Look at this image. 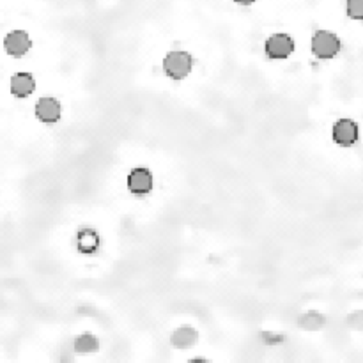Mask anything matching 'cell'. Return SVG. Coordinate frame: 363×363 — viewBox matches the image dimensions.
Masks as SVG:
<instances>
[{
	"mask_svg": "<svg viewBox=\"0 0 363 363\" xmlns=\"http://www.w3.org/2000/svg\"><path fill=\"white\" fill-rule=\"evenodd\" d=\"M77 245H78V250H80L82 253L96 252L99 246L98 232H94L92 229H84V231L78 232Z\"/></svg>",
	"mask_w": 363,
	"mask_h": 363,
	"instance_id": "30bf717a",
	"label": "cell"
},
{
	"mask_svg": "<svg viewBox=\"0 0 363 363\" xmlns=\"http://www.w3.org/2000/svg\"><path fill=\"white\" fill-rule=\"evenodd\" d=\"M234 2H238V4H243V6H250L253 4L255 0H234Z\"/></svg>",
	"mask_w": 363,
	"mask_h": 363,
	"instance_id": "4fadbf2b",
	"label": "cell"
},
{
	"mask_svg": "<svg viewBox=\"0 0 363 363\" xmlns=\"http://www.w3.org/2000/svg\"><path fill=\"white\" fill-rule=\"evenodd\" d=\"M170 340H172V345H176V348L186 349L197 344L198 333L190 326L177 328V330L172 333V338H170Z\"/></svg>",
	"mask_w": 363,
	"mask_h": 363,
	"instance_id": "9c48e42d",
	"label": "cell"
},
{
	"mask_svg": "<svg viewBox=\"0 0 363 363\" xmlns=\"http://www.w3.org/2000/svg\"><path fill=\"white\" fill-rule=\"evenodd\" d=\"M98 348H99V342L89 333L82 335V337H78L77 340H75V351L82 352V355H85V352L98 351Z\"/></svg>",
	"mask_w": 363,
	"mask_h": 363,
	"instance_id": "8fae6325",
	"label": "cell"
},
{
	"mask_svg": "<svg viewBox=\"0 0 363 363\" xmlns=\"http://www.w3.org/2000/svg\"><path fill=\"white\" fill-rule=\"evenodd\" d=\"M128 188L135 195L149 193L153 190V176L147 169H135L128 176Z\"/></svg>",
	"mask_w": 363,
	"mask_h": 363,
	"instance_id": "8992f818",
	"label": "cell"
},
{
	"mask_svg": "<svg viewBox=\"0 0 363 363\" xmlns=\"http://www.w3.org/2000/svg\"><path fill=\"white\" fill-rule=\"evenodd\" d=\"M348 15L352 20H363V0H348Z\"/></svg>",
	"mask_w": 363,
	"mask_h": 363,
	"instance_id": "7c38bea8",
	"label": "cell"
},
{
	"mask_svg": "<svg viewBox=\"0 0 363 363\" xmlns=\"http://www.w3.org/2000/svg\"><path fill=\"white\" fill-rule=\"evenodd\" d=\"M34 87H36V82H34L32 75L18 73L13 77L11 92L16 96V98H27V96L32 94Z\"/></svg>",
	"mask_w": 363,
	"mask_h": 363,
	"instance_id": "ba28073f",
	"label": "cell"
},
{
	"mask_svg": "<svg viewBox=\"0 0 363 363\" xmlns=\"http://www.w3.org/2000/svg\"><path fill=\"white\" fill-rule=\"evenodd\" d=\"M312 51L319 59H331L340 51V41L333 32L317 30L312 37Z\"/></svg>",
	"mask_w": 363,
	"mask_h": 363,
	"instance_id": "6da1fadb",
	"label": "cell"
},
{
	"mask_svg": "<svg viewBox=\"0 0 363 363\" xmlns=\"http://www.w3.org/2000/svg\"><path fill=\"white\" fill-rule=\"evenodd\" d=\"M294 51V41L287 34H273L266 41V53L269 59H286Z\"/></svg>",
	"mask_w": 363,
	"mask_h": 363,
	"instance_id": "3957f363",
	"label": "cell"
},
{
	"mask_svg": "<svg viewBox=\"0 0 363 363\" xmlns=\"http://www.w3.org/2000/svg\"><path fill=\"white\" fill-rule=\"evenodd\" d=\"M333 140L342 147H351L358 140V126L351 119H340L333 126Z\"/></svg>",
	"mask_w": 363,
	"mask_h": 363,
	"instance_id": "277c9868",
	"label": "cell"
},
{
	"mask_svg": "<svg viewBox=\"0 0 363 363\" xmlns=\"http://www.w3.org/2000/svg\"><path fill=\"white\" fill-rule=\"evenodd\" d=\"M36 115L43 122H57L60 119V103L53 98H43L36 105Z\"/></svg>",
	"mask_w": 363,
	"mask_h": 363,
	"instance_id": "52a82bcc",
	"label": "cell"
},
{
	"mask_svg": "<svg viewBox=\"0 0 363 363\" xmlns=\"http://www.w3.org/2000/svg\"><path fill=\"white\" fill-rule=\"evenodd\" d=\"M163 70L174 80H183L191 71V57L186 51H172L163 60Z\"/></svg>",
	"mask_w": 363,
	"mask_h": 363,
	"instance_id": "7a4b0ae2",
	"label": "cell"
},
{
	"mask_svg": "<svg viewBox=\"0 0 363 363\" xmlns=\"http://www.w3.org/2000/svg\"><path fill=\"white\" fill-rule=\"evenodd\" d=\"M4 46L9 56L22 57L30 50L32 43H30V37L27 32H23V30H13V32H9L6 36Z\"/></svg>",
	"mask_w": 363,
	"mask_h": 363,
	"instance_id": "5b68a950",
	"label": "cell"
}]
</instances>
